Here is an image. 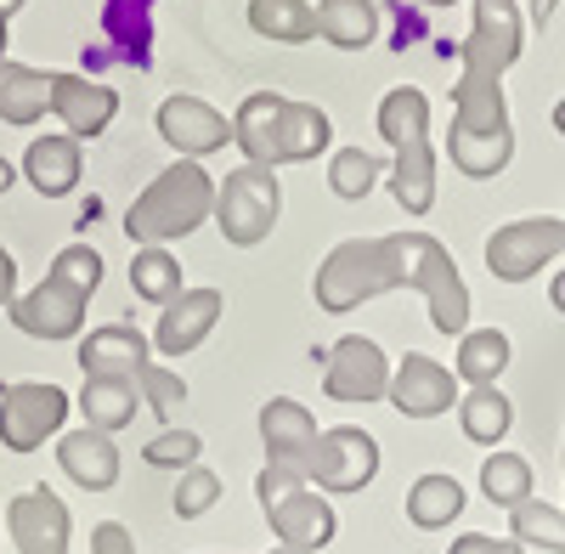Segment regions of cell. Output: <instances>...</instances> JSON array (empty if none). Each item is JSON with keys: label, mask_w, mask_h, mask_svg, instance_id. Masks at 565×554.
Returning <instances> with one entry per match:
<instances>
[{"label": "cell", "mask_w": 565, "mask_h": 554, "mask_svg": "<svg viewBox=\"0 0 565 554\" xmlns=\"http://www.w3.org/2000/svg\"><path fill=\"white\" fill-rule=\"evenodd\" d=\"M232 142L244 148L249 164L277 170V164H306L317 159L328 142H334V125L317 103H295L277 97V90H255V97L238 103L232 114Z\"/></svg>", "instance_id": "obj_1"}, {"label": "cell", "mask_w": 565, "mask_h": 554, "mask_svg": "<svg viewBox=\"0 0 565 554\" xmlns=\"http://www.w3.org/2000/svg\"><path fill=\"white\" fill-rule=\"evenodd\" d=\"M103 271H108V260L90 244L57 249L52 271H45L29 295L12 300V329H23L29 340H74L85 329V306L97 295Z\"/></svg>", "instance_id": "obj_2"}, {"label": "cell", "mask_w": 565, "mask_h": 554, "mask_svg": "<svg viewBox=\"0 0 565 554\" xmlns=\"http://www.w3.org/2000/svg\"><path fill=\"white\" fill-rule=\"evenodd\" d=\"M380 136L391 142V193L407 215L436 204V148H430V97L418 85H396L380 103Z\"/></svg>", "instance_id": "obj_3"}, {"label": "cell", "mask_w": 565, "mask_h": 554, "mask_svg": "<svg viewBox=\"0 0 565 554\" xmlns=\"http://www.w3.org/2000/svg\"><path fill=\"white\" fill-rule=\"evenodd\" d=\"M447 153H452V164L469 181H487V175L509 170V159H514V125H509L503 79H469V74H458Z\"/></svg>", "instance_id": "obj_4"}, {"label": "cell", "mask_w": 565, "mask_h": 554, "mask_svg": "<svg viewBox=\"0 0 565 554\" xmlns=\"http://www.w3.org/2000/svg\"><path fill=\"white\" fill-rule=\"evenodd\" d=\"M215 215V181L199 159H175L170 170H159L148 181V193H136V204L125 210V233L148 249V244H170L186 238Z\"/></svg>", "instance_id": "obj_5"}, {"label": "cell", "mask_w": 565, "mask_h": 554, "mask_svg": "<svg viewBox=\"0 0 565 554\" xmlns=\"http://www.w3.org/2000/svg\"><path fill=\"white\" fill-rule=\"evenodd\" d=\"M391 238V284L396 289H418L424 300H430V329L436 334H469V284L458 260L447 255L441 238L430 233H385Z\"/></svg>", "instance_id": "obj_6"}, {"label": "cell", "mask_w": 565, "mask_h": 554, "mask_svg": "<svg viewBox=\"0 0 565 554\" xmlns=\"http://www.w3.org/2000/svg\"><path fill=\"white\" fill-rule=\"evenodd\" d=\"M255 498H260V510H266V526L282 548H295V554H317L334 543L340 521H334V503H328L317 487H306V476L295 470H277L266 465L255 476Z\"/></svg>", "instance_id": "obj_7"}, {"label": "cell", "mask_w": 565, "mask_h": 554, "mask_svg": "<svg viewBox=\"0 0 565 554\" xmlns=\"http://www.w3.org/2000/svg\"><path fill=\"white\" fill-rule=\"evenodd\" d=\"M391 238H345L322 255L317 277H311V295L328 317H345L373 295H391Z\"/></svg>", "instance_id": "obj_8"}, {"label": "cell", "mask_w": 565, "mask_h": 554, "mask_svg": "<svg viewBox=\"0 0 565 554\" xmlns=\"http://www.w3.org/2000/svg\"><path fill=\"white\" fill-rule=\"evenodd\" d=\"M282 215V188H277V170L244 164L232 170L226 181H215V226L226 244L255 249L260 238H271V226Z\"/></svg>", "instance_id": "obj_9"}, {"label": "cell", "mask_w": 565, "mask_h": 554, "mask_svg": "<svg viewBox=\"0 0 565 554\" xmlns=\"http://www.w3.org/2000/svg\"><path fill=\"white\" fill-rule=\"evenodd\" d=\"M554 255H565V221H554V215L509 221L487 238V271L498 284H526V277H537Z\"/></svg>", "instance_id": "obj_10"}, {"label": "cell", "mask_w": 565, "mask_h": 554, "mask_svg": "<svg viewBox=\"0 0 565 554\" xmlns=\"http://www.w3.org/2000/svg\"><path fill=\"white\" fill-rule=\"evenodd\" d=\"M68 391L63 385H7L0 391V447L34 452L52 436H63L68 419Z\"/></svg>", "instance_id": "obj_11"}, {"label": "cell", "mask_w": 565, "mask_h": 554, "mask_svg": "<svg viewBox=\"0 0 565 554\" xmlns=\"http://www.w3.org/2000/svg\"><path fill=\"white\" fill-rule=\"evenodd\" d=\"M373 476H380V441L356 425H340V430H322L317 436V452L306 465V481H317V492L328 498H345V492H362Z\"/></svg>", "instance_id": "obj_12"}, {"label": "cell", "mask_w": 565, "mask_h": 554, "mask_svg": "<svg viewBox=\"0 0 565 554\" xmlns=\"http://www.w3.org/2000/svg\"><path fill=\"white\" fill-rule=\"evenodd\" d=\"M521 40H526V23L514 0H476V23H469V40H463V74L503 79L509 63L521 57Z\"/></svg>", "instance_id": "obj_13"}, {"label": "cell", "mask_w": 565, "mask_h": 554, "mask_svg": "<svg viewBox=\"0 0 565 554\" xmlns=\"http://www.w3.org/2000/svg\"><path fill=\"white\" fill-rule=\"evenodd\" d=\"M322 391L334 402H385L391 396V356L380 351V340L345 334L322 356Z\"/></svg>", "instance_id": "obj_14"}, {"label": "cell", "mask_w": 565, "mask_h": 554, "mask_svg": "<svg viewBox=\"0 0 565 554\" xmlns=\"http://www.w3.org/2000/svg\"><path fill=\"white\" fill-rule=\"evenodd\" d=\"M402 419H441L458 402V374L447 362L424 356V351H407L396 367H391V396H385Z\"/></svg>", "instance_id": "obj_15"}, {"label": "cell", "mask_w": 565, "mask_h": 554, "mask_svg": "<svg viewBox=\"0 0 565 554\" xmlns=\"http://www.w3.org/2000/svg\"><path fill=\"white\" fill-rule=\"evenodd\" d=\"M7 532H12L18 554H68L74 521H68V503L52 487H29L7 503Z\"/></svg>", "instance_id": "obj_16"}, {"label": "cell", "mask_w": 565, "mask_h": 554, "mask_svg": "<svg viewBox=\"0 0 565 554\" xmlns=\"http://www.w3.org/2000/svg\"><path fill=\"white\" fill-rule=\"evenodd\" d=\"M85 63H130L148 68L153 63V0H108L103 7V45H85Z\"/></svg>", "instance_id": "obj_17"}, {"label": "cell", "mask_w": 565, "mask_h": 554, "mask_svg": "<svg viewBox=\"0 0 565 554\" xmlns=\"http://www.w3.org/2000/svg\"><path fill=\"white\" fill-rule=\"evenodd\" d=\"M159 136L181 159H204V153H221L232 142V119L204 97H164L159 103Z\"/></svg>", "instance_id": "obj_18"}, {"label": "cell", "mask_w": 565, "mask_h": 554, "mask_svg": "<svg viewBox=\"0 0 565 554\" xmlns=\"http://www.w3.org/2000/svg\"><path fill=\"white\" fill-rule=\"evenodd\" d=\"M221 311H226V295L221 289H181L164 311H159V322H153V351L159 356H186V351H199L204 340H210V329L221 322Z\"/></svg>", "instance_id": "obj_19"}, {"label": "cell", "mask_w": 565, "mask_h": 554, "mask_svg": "<svg viewBox=\"0 0 565 554\" xmlns=\"http://www.w3.org/2000/svg\"><path fill=\"white\" fill-rule=\"evenodd\" d=\"M317 419L295 402V396H271L266 407H260V441H266V465H277V470H295V476H306V465H311V452H317Z\"/></svg>", "instance_id": "obj_20"}, {"label": "cell", "mask_w": 565, "mask_h": 554, "mask_svg": "<svg viewBox=\"0 0 565 554\" xmlns=\"http://www.w3.org/2000/svg\"><path fill=\"white\" fill-rule=\"evenodd\" d=\"M52 114L68 125L74 142H90V136H103L119 114V90L90 79V74H52Z\"/></svg>", "instance_id": "obj_21"}, {"label": "cell", "mask_w": 565, "mask_h": 554, "mask_svg": "<svg viewBox=\"0 0 565 554\" xmlns=\"http://www.w3.org/2000/svg\"><path fill=\"white\" fill-rule=\"evenodd\" d=\"M148 351H153V340L141 329H130V322H108V329H90L79 340V367H85V380H141Z\"/></svg>", "instance_id": "obj_22"}, {"label": "cell", "mask_w": 565, "mask_h": 554, "mask_svg": "<svg viewBox=\"0 0 565 554\" xmlns=\"http://www.w3.org/2000/svg\"><path fill=\"white\" fill-rule=\"evenodd\" d=\"M79 170H85V148L74 142L68 130H52V136H34L23 148V175L40 199H63L79 188Z\"/></svg>", "instance_id": "obj_23"}, {"label": "cell", "mask_w": 565, "mask_h": 554, "mask_svg": "<svg viewBox=\"0 0 565 554\" xmlns=\"http://www.w3.org/2000/svg\"><path fill=\"white\" fill-rule=\"evenodd\" d=\"M57 465L74 487L85 492H108L119 481V447L103 430H63L57 436Z\"/></svg>", "instance_id": "obj_24"}, {"label": "cell", "mask_w": 565, "mask_h": 554, "mask_svg": "<svg viewBox=\"0 0 565 554\" xmlns=\"http://www.w3.org/2000/svg\"><path fill=\"white\" fill-rule=\"evenodd\" d=\"M52 108V74H40L29 63H0V119L7 125H40Z\"/></svg>", "instance_id": "obj_25"}, {"label": "cell", "mask_w": 565, "mask_h": 554, "mask_svg": "<svg viewBox=\"0 0 565 554\" xmlns=\"http://www.w3.org/2000/svg\"><path fill=\"white\" fill-rule=\"evenodd\" d=\"M317 34L340 52H362L380 34V7L373 0H317Z\"/></svg>", "instance_id": "obj_26"}, {"label": "cell", "mask_w": 565, "mask_h": 554, "mask_svg": "<svg viewBox=\"0 0 565 554\" xmlns=\"http://www.w3.org/2000/svg\"><path fill=\"white\" fill-rule=\"evenodd\" d=\"M136 380H85L79 391V413H85V430H103V436H119L130 419H136Z\"/></svg>", "instance_id": "obj_27"}, {"label": "cell", "mask_w": 565, "mask_h": 554, "mask_svg": "<svg viewBox=\"0 0 565 554\" xmlns=\"http://www.w3.org/2000/svg\"><path fill=\"white\" fill-rule=\"evenodd\" d=\"M463 515V487L452 481V476H418L413 487H407V521L418 526V532H441V526H452Z\"/></svg>", "instance_id": "obj_28"}, {"label": "cell", "mask_w": 565, "mask_h": 554, "mask_svg": "<svg viewBox=\"0 0 565 554\" xmlns=\"http://www.w3.org/2000/svg\"><path fill=\"white\" fill-rule=\"evenodd\" d=\"M509 367V334L503 329H469L458 340V385L481 391V385H498V374Z\"/></svg>", "instance_id": "obj_29"}, {"label": "cell", "mask_w": 565, "mask_h": 554, "mask_svg": "<svg viewBox=\"0 0 565 554\" xmlns=\"http://www.w3.org/2000/svg\"><path fill=\"white\" fill-rule=\"evenodd\" d=\"M249 29L277 45H306L317 40V7L311 0H249Z\"/></svg>", "instance_id": "obj_30"}, {"label": "cell", "mask_w": 565, "mask_h": 554, "mask_svg": "<svg viewBox=\"0 0 565 554\" xmlns=\"http://www.w3.org/2000/svg\"><path fill=\"white\" fill-rule=\"evenodd\" d=\"M130 289L136 300H153L159 311L186 289V277H181V260L164 249V244H148V249H136L130 255Z\"/></svg>", "instance_id": "obj_31"}, {"label": "cell", "mask_w": 565, "mask_h": 554, "mask_svg": "<svg viewBox=\"0 0 565 554\" xmlns=\"http://www.w3.org/2000/svg\"><path fill=\"white\" fill-rule=\"evenodd\" d=\"M458 425H463V436H469V441L498 447V441L509 436V425H514V407H509V396H503L498 385L463 391V396H458Z\"/></svg>", "instance_id": "obj_32"}, {"label": "cell", "mask_w": 565, "mask_h": 554, "mask_svg": "<svg viewBox=\"0 0 565 554\" xmlns=\"http://www.w3.org/2000/svg\"><path fill=\"white\" fill-rule=\"evenodd\" d=\"M481 492H487V503H498V510H521L526 498H537L532 492V458L498 447L481 465Z\"/></svg>", "instance_id": "obj_33"}, {"label": "cell", "mask_w": 565, "mask_h": 554, "mask_svg": "<svg viewBox=\"0 0 565 554\" xmlns=\"http://www.w3.org/2000/svg\"><path fill=\"white\" fill-rule=\"evenodd\" d=\"M509 532L521 548H543V554H565V510L543 498H526L521 510H509Z\"/></svg>", "instance_id": "obj_34"}, {"label": "cell", "mask_w": 565, "mask_h": 554, "mask_svg": "<svg viewBox=\"0 0 565 554\" xmlns=\"http://www.w3.org/2000/svg\"><path fill=\"white\" fill-rule=\"evenodd\" d=\"M385 175V159L380 153H367V148H340L334 164H328V188H334L340 199H367L373 193V181Z\"/></svg>", "instance_id": "obj_35"}, {"label": "cell", "mask_w": 565, "mask_h": 554, "mask_svg": "<svg viewBox=\"0 0 565 554\" xmlns=\"http://www.w3.org/2000/svg\"><path fill=\"white\" fill-rule=\"evenodd\" d=\"M136 391H141V402L153 407V419H164V430L181 419V407H186V380H181V374H170L164 362H148V367H141Z\"/></svg>", "instance_id": "obj_36"}, {"label": "cell", "mask_w": 565, "mask_h": 554, "mask_svg": "<svg viewBox=\"0 0 565 554\" xmlns=\"http://www.w3.org/2000/svg\"><path fill=\"white\" fill-rule=\"evenodd\" d=\"M199 452H204L199 430L170 425V430H159L148 447H141V465H153V470H193V465H199Z\"/></svg>", "instance_id": "obj_37"}, {"label": "cell", "mask_w": 565, "mask_h": 554, "mask_svg": "<svg viewBox=\"0 0 565 554\" xmlns=\"http://www.w3.org/2000/svg\"><path fill=\"white\" fill-rule=\"evenodd\" d=\"M215 503H221V476H215V470H204V465L181 470V481H175V515H181V521L210 515Z\"/></svg>", "instance_id": "obj_38"}, {"label": "cell", "mask_w": 565, "mask_h": 554, "mask_svg": "<svg viewBox=\"0 0 565 554\" xmlns=\"http://www.w3.org/2000/svg\"><path fill=\"white\" fill-rule=\"evenodd\" d=\"M447 554H526L521 543H514V537H487V532H463V537H452V548Z\"/></svg>", "instance_id": "obj_39"}, {"label": "cell", "mask_w": 565, "mask_h": 554, "mask_svg": "<svg viewBox=\"0 0 565 554\" xmlns=\"http://www.w3.org/2000/svg\"><path fill=\"white\" fill-rule=\"evenodd\" d=\"M90 554H136V537L119 521H103L97 532H90Z\"/></svg>", "instance_id": "obj_40"}, {"label": "cell", "mask_w": 565, "mask_h": 554, "mask_svg": "<svg viewBox=\"0 0 565 554\" xmlns=\"http://www.w3.org/2000/svg\"><path fill=\"white\" fill-rule=\"evenodd\" d=\"M18 300V260H12V249L0 244V306H12Z\"/></svg>", "instance_id": "obj_41"}, {"label": "cell", "mask_w": 565, "mask_h": 554, "mask_svg": "<svg viewBox=\"0 0 565 554\" xmlns=\"http://www.w3.org/2000/svg\"><path fill=\"white\" fill-rule=\"evenodd\" d=\"M548 300H554V311L565 317V271H559V277H554V284H548Z\"/></svg>", "instance_id": "obj_42"}, {"label": "cell", "mask_w": 565, "mask_h": 554, "mask_svg": "<svg viewBox=\"0 0 565 554\" xmlns=\"http://www.w3.org/2000/svg\"><path fill=\"white\" fill-rule=\"evenodd\" d=\"M554 7H559V0H532V23H548Z\"/></svg>", "instance_id": "obj_43"}, {"label": "cell", "mask_w": 565, "mask_h": 554, "mask_svg": "<svg viewBox=\"0 0 565 554\" xmlns=\"http://www.w3.org/2000/svg\"><path fill=\"white\" fill-rule=\"evenodd\" d=\"M12 181H18V164H12V159H0V193H7Z\"/></svg>", "instance_id": "obj_44"}, {"label": "cell", "mask_w": 565, "mask_h": 554, "mask_svg": "<svg viewBox=\"0 0 565 554\" xmlns=\"http://www.w3.org/2000/svg\"><path fill=\"white\" fill-rule=\"evenodd\" d=\"M12 12H23V0H0V23H7Z\"/></svg>", "instance_id": "obj_45"}, {"label": "cell", "mask_w": 565, "mask_h": 554, "mask_svg": "<svg viewBox=\"0 0 565 554\" xmlns=\"http://www.w3.org/2000/svg\"><path fill=\"white\" fill-rule=\"evenodd\" d=\"M554 130H559V136H565V97H559V103H554Z\"/></svg>", "instance_id": "obj_46"}, {"label": "cell", "mask_w": 565, "mask_h": 554, "mask_svg": "<svg viewBox=\"0 0 565 554\" xmlns=\"http://www.w3.org/2000/svg\"><path fill=\"white\" fill-rule=\"evenodd\" d=\"M0 63H7V23H0Z\"/></svg>", "instance_id": "obj_47"}, {"label": "cell", "mask_w": 565, "mask_h": 554, "mask_svg": "<svg viewBox=\"0 0 565 554\" xmlns=\"http://www.w3.org/2000/svg\"><path fill=\"white\" fill-rule=\"evenodd\" d=\"M424 7H458V0H424Z\"/></svg>", "instance_id": "obj_48"}, {"label": "cell", "mask_w": 565, "mask_h": 554, "mask_svg": "<svg viewBox=\"0 0 565 554\" xmlns=\"http://www.w3.org/2000/svg\"><path fill=\"white\" fill-rule=\"evenodd\" d=\"M271 554H295V548H282V543H277V548H271Z\"/></svg>", "instance_id": "obj_49"}]
</instances>
